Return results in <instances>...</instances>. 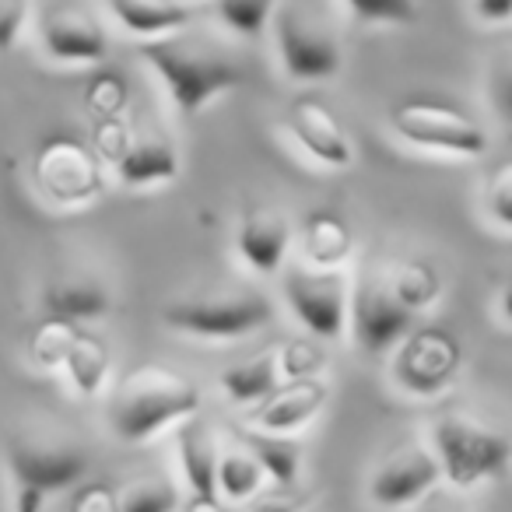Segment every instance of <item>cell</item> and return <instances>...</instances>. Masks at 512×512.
<instances>
[{
  "label": "cell",
  "instance_id": "obj_1",
  "mask_svg": "<svg viewBox=\"0 0 512 512\" xmlns=\"http://www.w3.org/2000/svg\"><path fill=\"white\" fill-rule=\"evenodd\" d=\"M137 57L158 74L165 95L183 116H197L204 106L218 102L221 95L235 92L246 81L239 60L190 32H172L162 39H148L137 46Z\"/></svg>",
  "mask_w": 512,
  "mask_h": 512
},
{
  "label": "cell",
  "instance_id": "obj_2",
  "mask_svg": "<svg viewBox=\"0 0 512 512\" xmlns=\"http://www.w3.org/2000/svg\"><path fill=\"white\" fill-rule=\"evenodd\" d=\"M200 404L204 397L186 376L162 369V365H144L116 386L109 425L120 442L144 446L165 428L183 425L186 418L200 414Z\"/></svg>",
  "mask_w": 512,
  "mask_h": 512
},
{
  "label": "cell",
  "instance_id": "obj_3",
  "mask_svg": "<svg viewBox=\"0 0 512 512\" xmlns=\"http://www.w3.org/2000/svg\"><path fill=\"white\" fill-rule=\"evenodd\" d=\"M428 449L439 463L442 481L453 491H474L491 484L509 460V439L502 428L474 414H442L428 432Z\"/></svg>",
  "mask_w": 512,
  "mask_h": 512
},
{
  "label": "cell",
  "instance_id": "obj_4",
  "mask_svg": "<svg viewBox=\"0 0 512 512\" xmlns=\"http://www.w3.org/2000/svg\"><path fill=\"white\" fill-rule=\"evenodd\" d=\"M274 320V302L256 288H225V292H197L172 299L162 309V323L172 334L193 341H239Z\"/></svg>",
  "mask_w": 512,
  "mask_h": 512
},
{
  "label": "cell",
  "instance_id": "obj_5",
  "mask_svg": "<svg viewBox=\"0 0 512 512\" xmlns=\"http://www.w3.org/2000/svg\"><path fill=\"white\" fill-rule=\"evenodd\" d=\"M274 50H278L281 71L302 85L330 81L344 67V46L334 25L299 0H278L271 15Z\"/></svg>",
  "mask_w": 512,
  "mask_h": 512
},
{
  "label": "cell",
  "instance_id": "obj_6",
  "mask_svg": "<svg viewBox=\"0 0 512 512\" xmlns=\"http://www.w3.org/2000/svg\"><path fill=\"white\" fill-rule=\"evenodd\" d=\"M463 369V348L456 334L439 323L411 327L390 358V379L411 400H439L456 386Z\"/></svg>",
  "mask_w": 512,
  "mask_h": 512
},
{
  "label": "cell",
  "instance_id": "obj_7",
  "mask_svg": "<svg viewBox=\"0 0 512 512\" xmlns=\"http://www.w3.org/2000/svg\"><path fill=\"white\" fill-rule=\"evenodd\" d=\"M390 130L421 151L474 162L491 148V137L474 116L439 99H404L390 109Z\"/></svg>",
  "mask_w": 512,
  "mask_h": 512
},
{
  "label": "cell",
  "instance_id": "obj_8",
  "mask_svg": "<svg viewBox=\"0 0 512 512\" xmlns=\"http://www.w3.org/2000/svg\"><path fill=\"white\" fill-rule=\"evenodd\" d=\"M15 477V512H43L46 498L67 491L88 474V456L78 446L18 439L8 453Z\"/></svg>",
  "mask_w": 512,
  "mask_h": 512
},
{
  "label": "cell",
  "instance_id": "obj_9",
  "mask_svg": "<svg viewBox=\"0 0 512 512\" xmlns=\"http://www.w3.org/2000/svg\"><path fill=\"white\" fill-rule=\"evenodd\" d=\"M36 186L57 207H85L106 193V169L88 144L71 134H53L36 151Z\"/></svg>",
  "mask_w": 512,
  "mask_h": 512
},
{
  "label": "cell",
  "instance_id": "obj_10",
  "mask_svg": "<svg viewBox=\"0 0 512 512\" xmlns=\"http://www.w3.org/2000/svg\"><path fill=\"white\" fill-rule=\"evenodd\" d=\"M414 327V316L393 299L386 278L379 271H362L351 278L348 288V323L351 341L365 355H386L393 344Z\"/></svg>",
  "mask_w": 512,
  "mask_h": 512
},
{
  "label": "cell",
  "instance_id": "obj_11",
  "mask_svg": "<svg viewBox=\"0 0 512 512\" xmlns=\"http://www.w3.org/2000/svg\"><path fill=\"white\" fill-rule=\"evenodd\" d=\"M348 271H313L306 264H295L285 271V302L316 341H341L348 330Z\"/></svg>",
  "mask_w": 512,
  "mask_h": 512
},
{
  "label": "cell",
  "instance_id": "obj_12",
  "mask_svg": "<svg viewBox=\"0 0 512 512\" xmlns=\"http://www.w3.org/2000/svg\"><path fill=\"white\" fill-rule=\"evenodd\" d=\"M442 484L439 463L425 442H404L397 446L376 470L369 474V502L383 512H400L418 505L428 491Z\"/></svg>",
  "mask_w": 512,
  "mask_h": 512
},
{
  "label": "cell",
  "instance_id": "obj_13",
  "mask_svg": "<svg viewBox=\"0 0 512 512\" xmlns=\"http://www.w3.org/2000/svg\"><path fill=\"white\" fill-rule=\"evenodd\" d=\"M295 242V225L285 211L271 204L242 207L239 225H235V253L239 260L260 278H274L285 271L288 249Z\"/></svg>",
  "mask_w": 512,
  "mask_h": 512
},
{
  "label": "cell",
  "instance_id": "obj_14",
  "mask_svg": "<svg viewBox=\"0 0 512 512\" xmlns=\"http://www.w3.org/2000/svg\"><path fill=\"white\" fill-rule=\"evenodd\" d=\"M39 43L53 64L99 67L109 53V39L102 25L81 8H50L39 18Z\"/></svg>",
  "mask_w": 512,
  "mask_h": 512
},
{
  "label": "cell",
  "instance_id": "obj_15",
  "mask_svg": "<svg viewBox=\"0 0 512 512\" xmlns=\"http://www.w3.org/2000/svg\"><path fill=\"white\" fill-rule=\"evenodd\" d=\"M288 130L313 162L323 169H348L355 162V144L337 113L316 95H295L288 106Z\"/></svg>",
  "mask_w": 512,
  "mask_h": 512
},
{
  "label": "cell",
  "instance_id": "obj_16",
  "mask_svg": "<svg viewBox=\"0 0 512 512\" xmlns=\"http://www.w3.org/2000/svg\"><path fill=\"white\" fill-rule=\"evenodd\" d=\"M330 400V383L323 376L313 379H288L274 386L271 397L249 411V428L274 435H299L306 425H313Z\"/></svg>",
  "mask_w": 512,
  "mask_h": 512
},
{
  "label": "cell",
  "instance_id": "obj_17",
  "mask_svg": "<svg viewBox=\"0 0 512 512\" xmlns=\"http://www.w3.org/2000/svg\"><path fill=\"white\" fill-rule=\"evenodd\" d=\"M299 253L313 271H344L355 256V228L334 207L309 211L299 225Z\"/></svg>",
  "mask_w": 512,
  "mask_h": 512
},
{
  "label": "cell",
  "instance_id": "obj_18",
  "mask_svg": "<svg viewBox=\"0 0 512 512\" xmlns=\"http://www.w3.org/2000/svg\"><path fill=\"white\" fill-rule=\"evenodd\" d=\"M179 162L176 148L165 137H134L127 148V155L113 165L116 179L127 190H155V186H169L179 179Z\"/></svg>",
  "mask_w": 512,
  "mask_h": 512
},
{
  "label": "cell",
  "instance_id": "obj_19",
  "mask_svg": "<svg viewBox=\"0 0 512 512\" xmlns=\"http://www.w3.org/2000/svg\"><path fill=\"white\" fill-rule=\"evenodd\" d=\"M43 309L46 316H60V320L71 323H92L109 316L113 309V295L92 274H67V278H57L46 285L43 292Z\"/></svg>",
  "mask_w": 512,
  "mask_h": 512
},
{
  "label": "cell",
  "instance_id": "obj_20",
  "mask_svg": "<svg viewBox=\"0 0 512 512\" xmlns=\"http://www.w3.org/2000/svg\"><path fill=\"white\" fill-rule=\"evenodd\" d=\"M176 428H179L176 432L179 470H183V481L190 488V495L218 498V491H214V470H218V435H214V428L200 414L186 418Z\"/></svg>",
  "mask_w": 512,
  "mask_h": 512
},
{
  "label": "cell",
  "instance_id": "obj_21",
  "mask_svg": "<svg viewBox=\"0 0 512 512\" xmlns=\"http://www.w3.org/2000/svg\"><path fill=\"white\" fill-rule=\"evenodd\" d=\"M109 8L116 22L141 43L183 32L193 22V11L179 0H109Z\"/></svg>",
  "mask_w": 512,
  "mask_h": 512
},
{
  "label": "cell",
  "instance_id": "obj_22",
  "mask_svg": "<svg viewBox=\"0 0 512 512\" xmlns=\"http://www.w3.org/2000/svg\"><path fill=\"white\" fill-rule=\"evenodd\" d=\"M278 383H281V376H278L274 348H264V351H256V355L242 358V362L228 365L218 376L221 397L235 407H256L264 397H271Z\"/></svg>",
  "mask_w": 512,
  "mask_h": 512
},
{
  "label": "cell",
  "instance_id": "obj_23",
  "mask_svg": "<svg viewBox=\"0 0 512 512\" xmlns=\"http://www.w3.org/2000/svg\"><path fill=\"white\" fill-rule=\"evenodd\" d=\"M267 488V477L246 449V442H218V470H214V491L225 505H246L253 495Z\"/></svg>",
  "mask_w": 512,
  "mask_h": 512
},
{
  "label": "cell",
  "instance_id": "obj_24",
  "mask_svg": "<svg viewBox=\"0 0 512 512\" xmlns=\"http://www.w3.org/2000/svg\"><path fill=\"white\" fill-rule=\"evenodd\" d=\"M242 442H246V449L256 456V463H260V470H264L271 488H299L306 456H302V446L295 435H274V432L246 428Z\"/></svg>",
  "mask_w": 512,
  "mask_h": 512
},
{
  "label": "cell",
  "instance_id": "obj_25",
  "mask_svg": "<svg viewBox=\"0 0 512 512\" xmlns=\"http://www.w3.org/2000/svg\"><path fill=\"white\" fill-rule=\"evenodd\" d=\"M383 278H386V288L393 292V299L411 316L428 313V309H435L442 299V274L425 256L397 260L390 271H383Z\"/></svg>",
  "mask_w": 512,
  "mask_h": 512
},
{
  "label": "cell",
  "instance_id": "obj_26",
  "mask_svg": "<svg viewBox=\"0 0 512 512\" xmlns=\"http://www.w3.org/2000/svg\"><path fill=\"white\" fill-rule=\"evenodd\" d=\"M64 369L81 400L102 397L109 372H113V351H109L106 337L92 334V330H78V337H74L71 351L64 358Z\"/></svg>",
  "mask_w": 512,
  "mask_h": 512
},
{
  "label": "cell",
  "instance_id": "obj_27",
  "mask_svg": "<svg viewBox=\"0 0 512 512\" xmlns=\"http://www.w3.org/2000/svg\"><path fill=\"white\" fill-rule=\"evenodd\" d=\"M78 323L60 320V316H43L36 327L29 330V362L39 372H57L64 369V358L71 351L74 337H78Z\"/></svg>",
  "mask_w": 512,
  "mask_h": 512
},
{
  "label": "cell",
  "instance_id": "obj_28",
  "mask_svg": "<svg viewBox=\"0 0 512 512\" xmlns=\"http://www.w3.org/2000/svg\"><path fill=\"white\" fill-rule=\"evenodd\" d=\"M81 106L92 120H109V116H123L130 106V88L127 78L116 71H95L81 95Z\"/></svg>",
  "mask_w": 512,
  "mask_h": 512
},
{
  "label": "cell",
  "instance_id": "obj_29",
  "mask_svg": "<svg viewBox=\"0 0 512 512\" xmlns=\"http://www.w3.org/2000/svg\"><path fill=\"white\" fill-rule=\"evenodd\" d=\"M274 358H278L281 383H288V379H313L327 369V348H323V341H316V337L285 341L281 348H274Z\"/></svg>",
  "mask_w": 512,
  "mask_h": 512
},
{
  "label": "cell",
  "instance_id": "obj_30",
  "mask_svg": "<svg viewBox=\"0 0 512 512\" xmlns=\"http://www.w3.org/2000/svg\"><path fill=\"white\" fill-rule=\"evenodd\" d=\"M278 0H218V22L239 39H260L271 25Z\"/></svg>",
  "mask_w": 512,
  "mask_h": 512
},
{
  "label": "cell",
  "instance_id": "obj_31",
  "mask_svg": "<svg viewBox=\"0 0 512 512\" xmlns=\"http://www.w3.org/2000/svg\"><path fill=\"white\" fill-rule=\"evenodd\" d=\"M481 207H484V218L495 232L509 235L512 228V165L509 158L495 165L484 179V190H481Z\"/></svg>",
  "mask_w": 512,
  "mask_h": 512
},
{
  "label": "cell",
  "instance_id": "obj_32",
  "mask_svg": "<svg viewBox=\"0 0 512 512\" xmlns=\"http://www.w3.org/2000/svg\"><path fill=\"white\" fill-rule=\"evenodd\" d=\"M179 488L169 477H141L120 495V512H176Z\"/></svg>",
  "mask_w": 512,
  "mask_h": 512
},
{
  "label": "cell",
  "instance_id": "obj_33",
  "mask_svg": "<svg viewBox=\"0 0 512 512\" xmlns=\"http://www.w3.org/2000/svg\"><path fill=\"white\" fill-rule=\"evenodd\" d=\"M341 4L362 25H414L418 18L414 0H341Z\"/></svg>",
  "mask_w": 512,
  "mask_h": 512
},
{
  "label": "cell",
  "instance_id": "obj_34",
  "mask_svg": "<svg viewBox=\"0 0 512 512\" xmlns=\"http://www.w3.org/2000/svg\"><path fill=\"white\" fill-rule=\"evenodd\" d=\"M134 130L123 116H109V120H92V155L102 162V169H113L123 155H127Z\"/></svg>",
  "mask_w": 512,
  "mask_h": 512
},
{
  "label": "cell",
  "instance_id": "obj_35",
  "mask_svg": "<svg viewBox=\"0 0 512 512\" xmlns=\"http://www.w3.org/2000/svg\"><path fill=\"white\" fill-rule=\"evenodd\" d=\"M67 512H120V488L109 481H78Z\"/></svg>",
  "mask_w": 512,
  "mask_h": 512
},
{
  "label": "cell",
  "instance_id": "obj_36",
  "mask_svg": "<svg viewBox=\"0 0 512 512\" xmlns=\"http://www.w3.org/2000/svg\"><path fill=\"white\" fill-rule=\"evenodd\" d=\"M313 505V491L299 488H264L260 495L249 498L242 509L246 512H306Z\"/></svg>",
  "mask_w": 512,
  "mask_h": 512
},
{
  "label": "cell",
  "instance_id": "obj_37",
  "mask_svg": "<svg viewBox=\"0 0 512 512\" xmlns=\"http://www.w3.org/2000/svg\"><path fill=\"white\" fill-rule=\"evenodd\" d=\"M29 25V0H0V53H11L22 43Z\"/></svg>",
  "mask_w": 512,
  "mask_h": 512
},
{
  "label": "cell",
  "instance_id": "obj_38",
  "mask_svg": "<svg viewBox=\"0 0 512 512\" xmlns=\"http://www.w3.org/2000/svg\"><path fill=\"white\" fill-rule=\"evenodd\" d=\"M488 102L498 113V120H509L512 113V74H509V57H498L495 71H488Z\"/></svg>",
  "mask_w": 512,
  "mask_h": 512
},
{
  "label": "cell",
  "instance_id": "obj_39",
  "mask_svg": "<svg viewBox=\"0 0 512 512\" xmlns=\"http://www.w3.org/2000/svg\"><path fill=\"white\" fill-rule=\"evenodd\" d=\"M474 18L488 29H509L512 22V0H474Z\"/></svg>",
  "mask_w": 512,
  "mask_h": 512
},
{
  "label": "cell",
  "instance_id": "obj_40",
  "mask_svg": "<svg viewBox=\"0 0 512 512\" xmlns=\"http://www.w3.org/2000/svg\"><path fill=\"white\" fill-rule=\"evenodd\" d=\"M488 313H491V320L498 323V330L509 334L512 330V285L509 281H502V285L488 295Z\"/></svg>",
  "mask_w": 512,
  "mask_h": 512
},
{
  "label": "cell",
  "instance_id": "obj_41",
  "mask_svg": "<svg viewBox=\"0 0 512 512\" xmlns=\"http://www.w3.org/2000/svg\"><path fill=\"white\" fill-rule=\"evenodd\" d=\"M414 512H467V505L460 502V498L453 495V491H442V488H435V491H428L425 498H421L418 505H411Z\"/></svg>",
  "mask_w": 512,
  "mask_h": 512
},
{
  "label": "cell",
  "instance_id": "obj_42",
  "mask_svg": "<svg viewBox=\"0 0 512 512\" xmlns=\"http://www.w3.org/2000/svg\"><path fill=\"white\" fill-rule=\"evenodd\" d=\"M176 512H228L221 498H207V495H190L179 502Z\"/></svg>",
  "mask_w": 512,
  "mask_h": 512
},
{
  "label": "cell",
  "instance_id": "obj_43",
  "mask_svg": "<svg viewBox=\"0 0 512 512\" xmlns=\"http://www.w3.org/2000/svg\"><path fill=\"white\" fill-rule=\"evenodd\" d=\"M239 512H246V509H239Z\"/></svg>",
  "mask_w": 512,
  "mask_h": 512
}]
</instances>
